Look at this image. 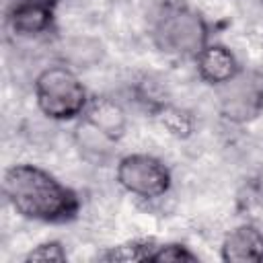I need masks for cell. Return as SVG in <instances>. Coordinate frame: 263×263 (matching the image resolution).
Masks as SVG:
<instances>
[{
	"mask_svg": "<svg viewBox=\"0 0 263 263\" xmlns=\"http://www.w3.org/2000/svg\"><path fill=\"white\" fill-rule=\"evenodd\" d=\"M152 41L164 55L195 60L210 43V23L199 10L187 4L168 2L154 16Z\"/></svg>",
	"mask_w": 263,
	"mask_h": 263,
	"instance_id": "2",
	"label": "cell"
},
{
	"mask_svg": "<svg viewBox=\"0 0 263 263\" xmlns=\"http://www.w3.org/2000/svg\"><path fill=\"white\" fill-rule=\"evenodd\" d=\"M220 257L226 263H261L263 261V232L251 224L245 222L230 232H226Z\"/></svg>",
	"mask_w": 263,
	"mask_h": 263,
	"instance_id": "7",
	"label": "cell"
},
{
	"mask_svg": "<svg viewBox=\"0 0 263 263\" xmlns=\"http://www.w3.org/2000/svg\"><path fill=\"white\" fill-rule=\"evenodd\" d=\"M25 263H33V261H51V263H66L68 261V253L66 247L60 240H43L39 245H35L23 259Z\"/></svg>",
	"mask_w": 263,
	"mask_h": 263,
	"instance_id": "14",
	"label": "cell"
},
{
	"mask_svg": "<svg viewBox=\"0 0 263 263\" xmlns=\"http://www.w3.org/2000/svg\"><path fill=\"white\" fill-rule=\"evenodd\" d=\"M154 238H134L115 247H109L99 255L101 261L107 263H136V261H150V255L156 249Z\"/></svg>",
	"mask_w": 263,
	"mask_h": 263,
	"instance_id": "12",
	"label": "cell"
},
{
	"mask_svg": "<svg viewBox=\"0 0 263 263\" xmlns=\"http://www.w3.org/2000/svg\"><path fill=\"white\" fill-rule=\"evenodd\" d=\"M218 111L222 119L245 125L263 115V72L255 68H242L234 78L216 86Z\"/></svg>",
	"mask_w": 263,
	"mask_h": 263,
	"instance_id": "5",
	"label": "cell"
},
{
	"mask_svg": "<svg viewBox=\"0 0 263 263\" xmlns=\"http://www.w3.org/2000/svg\"><path fill=\"white\" fill-rule=\"evenodd\" d=\"M33 95L37 109L53 121L80 119L90 101L86 86L68 66L43 68L35 76Z\"/></svg>",
	"mask_w": 263,
	"mask_h": 263,
	"instance_id": "3",
	"label": "cell"
},
{
	"mask_svg": "<svg viewBox=\"0 0 263 263\" xmlns=\"http://www.w3.org/2000/svg\"><path fill=\"white\" fill-rule=\"evenodd\" d=\"M115 181L123 191L140 199H158L168 193L173 185V175L166 162L158 156L146 152H132L117 160Z\"/></svg>",
	"mask_w": 263,
	"mask_h": 263,
	"instance_id": "4",
	"label": "cell"
},
{
	"mask_svg": "<svg viewBox=\"0 0 263 263\" xmlns=\"http://www.w3.org/2000/svg\"><path fill=\"white\" fill-rule=\"evenodd\" d=\"M2 191L10 208L25 220L41 224H68L80 214L78 193L49 171L18 162L4 171Z\"/></svg>",
	"mask_w": 263,
	"mask_h": 263,
	"instance_id": "1",
	"label": "cell"
},
{
	"mask_svg": "<svg viewBox=\"0 0 263 263\" xmlns=\"http://www.w3.org/2000/svg\"><path fill=\"white\" fill-rule=\"evenodd\" d=\"M82 117L115 142H119L125 136V129H127L125 109L111 97H90Z\"/></svg>",
	"mask_w": 263,
	"mask_h": 263,
	"instance_id": "9",
	"label": "cell"
},
{
	"mask_svg": "<svg viewBox=\"0 0 263 263\" xmlns=\"http://www.w3.org/2000/svg\"><path fill=\"white\" fill-rule=\"evenodd\" d=\"M150 115L166 129L168 136L177 140H189L195 132V117L191 115V111L177 107L168 101H164L154 111H150Z\"/></svg>",
	"mask_w": 263,
	"mask_h": 263,
	"instance_id": "11",
	"label": "cell"
},
{
	"mask_svg": "<svg viewBox=\"0 0 263 263\" xmlns=\"http://www.w3.org/2000/svg\"><path fill=\"white\" fill-rule=\"evenodd\" d=\"M31 2H41V4H49V6H53V8H55V4H58L60 0H31Z\"/></svg>",
	"mask_w": 263,
	"mask_h": 263,
	"instance_id": "15",
	"label": "cell"
},
{
	"mask_svg": "<svg viewBox=\"0 0 263 263\" xmlns=\"http://www.w3.org/2000/svg\"><path fill=\"white\" fill-rule=\"evenodd\" d=\"M173 261H185V263H197L199 257L183 242H164L154 249L150 255V263H173Z\"/></svg>",
	"mask_w": 263,
	"mask_h": 263,
	"instance_id": "13",
	"label": "cell"
},
{
	"mask_svg": "<svg viewBox=\"0 0 263 263\" xmlns=\"http://www.w3.org/2000/svg\"><path fill=\"white\" fill-rule=\"evenodd\" d=\"M193 62L197 76L210 86H220L242 70L234 51L218 41H210Z\"/></svg>",
	"mask_w": 263,
	"mask_h": 263,
	"instance_id": "6",
	"label": "cell"
},
{
	"mask_svg": "<svg viewBox=\"0 0 263 263\" xmlns=\"http://www.w3.org/2000/svg\"><path fill=\"white\" fill-rule=\"evenodd\" d=\"M6 23L16 35H43L53 31L55 27V12L53 6L41 4V2H31V0H21L10 6L6 12Z\"/></svg>",
	"mask_w": 263,
	"mask_h": 263,
	"instance_id": "8",
	"label": "cell"
},
{
	"mask_svg": "<svg viewBox=\"0 0 263 263\" xmlns=\"http://www.w3.org/2000/svg\"><path fill=\"white\" fill-rule=\"evenodd\" d=\"M74 142H76V148L80 150V154L95 164H103L105 160H109L115 150V144H117L115 140H111L107 134H103L99 127H95L84 117H80V121L74 129Z\"/></svg>",
	"mask_w": 263,
	"mask_h": 263,
	"instance_id": "10",
	"label": "cell"
}]
</instances>
